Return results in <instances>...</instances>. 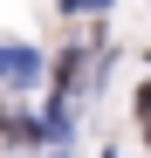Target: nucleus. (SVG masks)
<instances>
[{
	"instance_id": "nucleus-1",
	"label": "nucleus",
	"mask_w": 151,
	"mask_h": 158,
	"mask_svg": "<svg viewBox=\"0 0 151 158\" xmlns=\"http://www.w3.org/2000/svg\"><path fill=\"white\" fill-rule=\"evenodd\" d=\"M35 76H41V55H35V48H0V83H7V89H28Z\"/></svg>"
},
{
	"instance_id": "nucleus-2",
	"label": "nucleus",
	"mask_w": 151,
	"mask_h": 158,
	"mask_svg": "<svg viewBox=\"0 0 151 158\" xmlns=\"http://www.w3.org/2000/svg\"><path fill=\"white\" fill-rule=\"evenodd\" d=\"M62 7H103V0H62Z\"/></svg>"
}]
</instances>
